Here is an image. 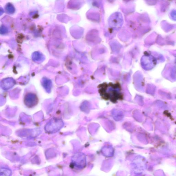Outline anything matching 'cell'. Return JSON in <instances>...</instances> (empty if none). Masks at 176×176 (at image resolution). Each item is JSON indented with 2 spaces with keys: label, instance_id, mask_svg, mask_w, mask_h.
I'll use <instances>...</instances> for the list:
<instances>
[{
  "label": "cell",
  "instance_id": "1",
  "mask_svg": "<svg viewBox=\"0 0 176 176\" xmlns=\"http://www.w3.org/2000/svg\"><path fill=\"white\" fill-rule=\"evenodd\" d=\"M24 101L26 106L31 108L36 105L38 102V99L35 95L29 93L26 95L25 97Z\"/></svg>",
  "mask_w": 176,
  "mask_h": 176
},
{
  "label": "cell",
  "instance_id": "2",
  "mask_svg": "<svg viewBox=\"0 0 176 176\" xmlns=\"http://www.w3.org/2000/svg\"><path fill=\"white\" fill-rule=\"evenodd\" d=\"M32 60L35 61L39 62L43 60L44 57L41 53L39 52H35L32 56Z\"/></svg>",
  "mask_w": 176,
  "mask_h": 176
},
{
  "label": "cell",
  "instance_id": "3",
  "mask_svg": "<svg viewBox=\"0 0 176 176\" xmlns=\"http://www.w3.org/2000/svg\"><path fill=\"white\" fill-rule=\"evenodd\" d=\"M6 10L8 13L12 14L15 12V8L11 4L9 3L7 5L6 7Z\"/></svg>",
  "mask_w": 176,
  "mask_h": 176
},
{
  "label": "cell",
  "instance_id": "4",
  "mask_svg": "<svg viewBox=\"0 0 176 176\" xmlns=\"http://www.w3.org/2000/svg\"><path fill=\"white\" fill-rule=\"evenodd\" d=\"M0 32H1V34H6V33L8 32V28L5 27V26H2L1 28V30H0Z\"/></svg>",
  "mask_w": 176,
  "mask_h": 176
}]
</instances>
